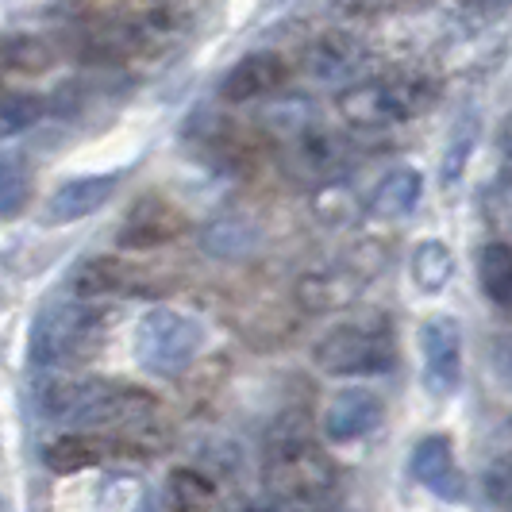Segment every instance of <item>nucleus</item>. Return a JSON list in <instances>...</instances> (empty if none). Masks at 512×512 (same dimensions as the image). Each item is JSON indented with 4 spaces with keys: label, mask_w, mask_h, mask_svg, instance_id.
Segmentation results:
<instances>
[{
    "label": "nucleus",
    "mask_w": 512,
    "mask_h": 512,
    "mask_svg": "<svg viewBox=\"0 0 512 512\" xmlns=\"http://www.w3.org/2000/svg\"><path fill=\"white\" fill-rule=\"evenodd\" d=\"M128 282V266L120 258H89L81 262L70 278V289L74 297H101V293H112V289H124Z\"/></svg>",
    "instance_id": "obj_17"
},
{
    "label": "nucleus",
    "mask_w": 512,
    "mask_h": 512,
    "mask_svg": "<svg viewBox=\"0 0 512 512\" xmlns=\"http://www.w3.org/2000/svg\"><path fill=\"white\" fill-rule=\"evenodd\" d=\"M474 143H478V116L466 112L459 124H455V131H451L447 151H443V170H439L443 189H455V181L466 174V162H470V154H474Z\"/></svg>",
    "instance_id": "obj_20"
},
{
    "label": "nucleus",
    "mask_w": 512,
    "mask_h": 512,
    "mask_svg": "<svg viewBox=\"0 0 512 512\" xmlns=\"http://www.w3.org/2000/svg\"><path fill=\"white\" fill-rule=\"evenodd\" d=\"M409 470L420 486L439 493V497H447V501H459L462 489H466L462 486L459 462H455V451H451V439L447 436L420 439L409 459Z\"/></svg>",
    "instance_id": "obj_13"
},
{
    "label": "nucleus",
    "mask_w": 512,
    "mask_h": 512,
    "mask_svg": "<svg viewBox=\"0 0 512 512\" xmlns=\"http://www.w3.org/2000/svg\"><path fill=\"white\" fill-rule=\"evenodd\" d=\"M116 193V174H93V178L62 181L51 193V201L43 208V224H74L93 216L97 208L108 205V197Z\"/></svg>",
    "instance_id": "obj_12"
},
{
    "label": "nucleus",
    "mask_w": 512,
    "mask_h": 512,
    "mask_svg": "<svg viewBox=\"0 0 512 512\" xmlns=\"http://www.w3.org/2000/svg\"><path fill=\"white\" fill-rule=\"evenodd\" d=\"M478 278L493 305L512 308V247L509 243H486L478 258Z\"/></svg>",
    "instance_id": "obj_16"
},
{
    "label": "nucleus",
    "mask_w": 512,
    "mask_h": 512,
    "mask_svg": "<svg viewBox=\"0 0 512 512\" xmlns=\"http://www.w3.org/2000/svg\"><path fill=\"white\" fill-rule=\"evenodd\" d=\"M424 385L436 397H451L462 382V332L451 316H432L420 328Z\"/></svg>",
    "instance_id": "obj_7"
},
{
    "label": "nucleus",
    "mask_w": 512,
    "mask_h": 512,
    "mask_svg": "<svg viewBox=\"0 0 512 512\" xmlns=\"http://www.w3.org/2000/svg\"><path fill=\"white\" fill-rule=\"evenodd\" d=\"M285 77H289V66H285L282 54L258 51V54L239 58V62L231 66L228 77H224V85H220V93H224V101H231V104H247V101H258V97L278 93L285 85Z\"/></svg>",
    "instance_id": "obj_11"
},
{
    "label": "nucleus",
    "mask_w": 512,
    "mask_h": 512,
    "mask_svg": "<svg viewBox=\"0 0 512 512\" xmlns=\"http://www.w3.org/2000/svg\"><path fill=\"white\" fill-rule=\"evenodd\" d=\"M181 231H185V216H181L178 208L170 205V201H162V197H143L128 212V220H124V228H120L116 239L128 251H151V247H162V243L178 239Z\"/></svg>",
    "instance_id": "obj_10"
},
{
    "label": "nucleus",
    "mask_w": 512,
    "mask_h": 512,
    "mask_svg": "<svg viewBox=\"0 0 512 512\" xmlns=\"http://www.w3.org/2000/svg\"><path fill=\"white\" fill-rule=\"evenodd\" d=\"M366 70V47L359 39L343 35V31H328L320 39H312L305 47V74L328 85H347Z\"/></svg>",
    "instance_id": "obj_9"
},
{
    "label": "nucleus",
    "mask_w": 512,
    "mask_h": 512,
    "mask_svg": "<svg viewBox=\"0 0 512 512\" xmlns=\"http://www.w3.org/2000/svg\"><path fill=\"white\" fill-rule=\"evenodd\" d=\"M420 193H424V178H420V170H412V166H397V170H389V174L374 185L366 212H370L374 220H405L412 208L420 205Z\"/></svg>",
    "instance_id": "obj_14"
},
{
    "label": "nucleus",
    "mask_w": 512,
    "mask_h": 512,
    "mask_svg": "<svg viewBox=\"0 0 512 512\" xmlns=\"http://www.w3.org/2000/svg\"><path fill=\"white\" fill-rule=\"evenodd\" d=\"M451 270H455V258L447 251V243H439V239H424L412 251V282L424 293H439L451 282Z\"/></svg>",
    "instance_id": "obj_19"
},
{
    "label": "nucleus",
    "mask_w": 512,
    "mask_h": 512,
    "mask_svg": "<svg viewBox=\"0 0 512 512\" xmlns=\"http://www.w3.org/2000/svg\"><path fill=\"white\" fill-rule=\"evenodd\" d=\"M101 328V312L85 305V297L47 305L35 316V324H31L27 359L39 370H54L62 362H77L81 355H89V347L101 339Z\"/></svg>",
    "instance_id": "obj_4"
},
{
    "label": "nucleus",
    "mask_w": 512,
    "mask_h": 512,
    "mask_svg": "<svg viewBox=\"0 0 512 512\" xmlns=\"http://www.w3.org/2000/svg\"><path fill=\"white\" fill-rule=\"evenodd\" d=\"M482 493L489 505H512V451H501L482 470Z\"/></svg>",
    "instance_id": "obj_24"
},
{
    "label": "nucleus",
    "mask_w": 512,
    "mask_h": 512,
    "mask_svg": "<svg viewBox=\"0 0 512 512\" xmlns=\"http://www.w3.org/2000/svg\"><path fill=\"white\" fill-rule=\"evenodd\" d=\"M35 401L39 409L70 424V428H116V424H135L154 412V397L135 389L97 378V382H47L35 385Z\"/></svg>",
    "instance_id": "obj_2"
},
{
    "label": "nucleus",
    "mask_w": 512,
    "mask_h": 512,
    "mask_svg": "<svg viewBox=\"0 0 512 512\" xmlns=\"http://www.w3.org/2000/svg\"><path fill=\"white\" fill-rule=\"evenodd\" d=\"M43 462L51 474H77V470H89L93 462H101V447L89 436H58L43 447Z\"/></svg>",
    "instance_id": "obj_18"
},
{
    "label": "nucleus",
    "mask_w": 512,
    "mask_h": 512,
    "mask_svg": "<svg viewBox=\"0 0 512 512\" xmlns=\"http://www.w3.org/2000/svg\"><path fill=\"white\" fill-rule=\"evenodd\" d=\"M382 424V397L370 389H339L324 409V436L332 443H355Z\"/></svg>",
    "instance_id": "obj_8"
},
{
    "label": "nucleus",
    "mask_w": 512,
    "mask_h": 512,
    "mask_svg": "<svg viewBox=\"0 0 512 512\" xmlns=\"http://www.w3.org/2000/svg\"><path fill=\"white\" fill-rule=\"evenodd\" d=\"M4 62H8V70H16V74H39V70H47L54 62L51 47L43 43V39H35V35H8V43H4Z\"/></svg>",
    "instance_id": "obj_23"
},
{
    "label": "nucleus",
    "mask_w": 512,
    "mask_h": 512,
    "mask_svg": "<svg viewBox=\"0 0 512 512\" xmlns=\"http://www.w3.org/2000/svg\"><path fill=\"white\" fill-rule=\"evenodd\" d=\"M339 12H378L385 4H393V0H332Z\"/></svg>",
    "instance_id": "obj_27"
},
{
    "label": "nucleus",
    "mask_w": 512,
    "mask_h": 512,
    "mask_svg": "<svg viewBox=\"0 0 512 512\" xmlns=\"http://www.w3.org/2000/svg\"><path fill=\"white\" fill-rule=\"evenodd\" d=\"M436 104V85L420 74H393L343 89L339 116L355 128H393Z\"/></svg>",
    "instance_id": "obj_3"
},
{
    "label": "nucleus",
    "mask_w": 512,
    "mask_h": 512,
    "mask_svg": "<svg viewBox=\"0 0 512 512\" xmlns=\"http://www.w3.org/2000/svg\"><path fill=\"white\" fill-rule=\"evenodd\" d=\"M462 8H470V12H478V16H501V12H509L512 0H459Z\"/></svg>",
    "instance_id": "obj_26"
},
{
    "label": "nucleus",
    "mask_w": 512,
    "mask_h": 512,
    "mask_svg": "<svg viewBox=\"0 0 512 512\" xmlns=\"http://www.w3.org/2000/svg\"><path fill=\"white\" fill-rule=\"evenodd\" d=\"M258 512H316V509H278V505H270V509H258Z\"/></svg>",
    "instance_id": "obj_28"
},
{
    "label": "nucleus",
    "mask_w": 512,
    "mask_h": 512,
    "mask_svg": "<svg viewBox=\"0 0 512 512\" xmlns=\"http://www.w3.org/2000/svg\"><path fill=\"white\" fill-rule=\"evenodd\" d=\"M24 197H27L24 170H20V162L8 154V158L0 162V216H16L20 205H24Z\"/></svg>",
    "instance_id": "obj_25"
},
{
    "label": "nucleus",
    "mask_w": 512,
    "mask_h": 512,
    "mask_svg": "<svg viewBox=\"0 0 512 512\" xmlns=\"http://www.w3.org/2000/svg\"><path fill=\"white\" fill-rule=\"evenodd\" d=\"M339 486L332 455L301 424H282L262 451V489L278 509H324Z\"/></svg>",
    "instance_id": "obj_1"
},
{
    "label": "nucleus",
    "mask_w": 512,
    "mask_h": 512,
    "mask_svg": "<svg viewBox=\"0 0 512 512\" xmlns=\"http://www.w3.org/2000/svg\"><path fill=\"white\" fill-rule=\"evenodd\" d=\"M47 112V101L39 93H8L4 108H0V135L16 139L20 131H27L31 124H39Z\"/></svg>",
    "instance_id": "obj_21"
},
{
    "label": "nucleus",
    "mask_w": 512,
    "mask_h": 512,
    "mask_svg": "<svg viewBox=\"0 0 512 512\" xmlns=\"http://www.w3.org/2000/svg\"><path fill=\"white\" fill-rule=\"evenodd\" d=\"M316 366L332 378H370L385 374L397 351H393V335L382 320L374 324H335L312 351Z\"/></svg>",
    "instance_id": "obj_6"
},
{
    "label": "nucleus",
    "mask_w": 512,
    "mask_h": 512,
    "mask_svg": "<svg viewBox=\"0 0 512 512\" xmlns=\"http://www.w3.org/2000/svg\"><path fill=\"white\" fill-rule=\"evenodd\" d=\"M301 297L312 308H339L359 297V282H347L339 274H312L301 282Z\"/></svg>",
    "instance_id": "obj_22"
},
{
    "label": "nucleus",
    "mask_w": 512,
    "mask_h": 512,
    "mask_svg": "<svg viewBox=\"0 0 512 512\" xmlns=\"http://www.w3.org/2000/svg\"><path fill=\"white\" fill-rule=\"evenodd\" d=\"M205 328L197 316L178 308H151L135 328V359L154 378H174L197 359Z\"/></svg>",
    "instance_id": "obj_5"
},
{
    "label": "nucleus",
    "mask_w": 512,
    "mask_h": 512,
    "mask_svg": "<svg viewBox=\"0 0 512 512\" xmlns=\"http://www.w3.org/2000/svg\"><path fill=\"white\" fill-rule=\"evenodd\" d=\"M97 512H154V493L139 474H108L97 493Z\"/></svg>",
    "instance_id": "obj_15"
}]
</instances>
